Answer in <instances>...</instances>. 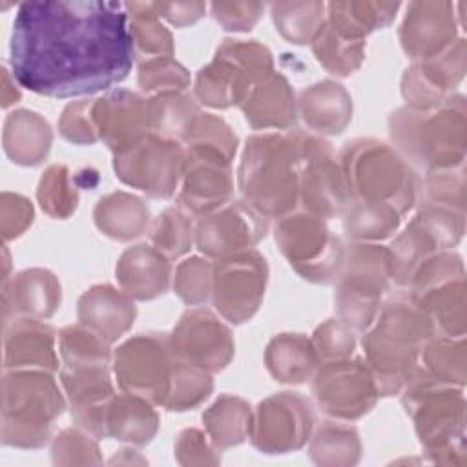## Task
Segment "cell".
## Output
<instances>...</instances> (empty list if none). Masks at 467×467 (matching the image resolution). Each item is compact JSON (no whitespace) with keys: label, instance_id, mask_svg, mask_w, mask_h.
<instances>
[{"label":"cell","instance_id":"obj_1","mask_svg":"<svg viewBox=\"0 0 467 467\" xmlns=\"http://www.w3.org/2000/svg\"><path fill=\"white\" fill-rule=\"evenodd\" d=\"M135 46L122 2L44 0L18 5L9 47L15 80L44 97L108 91L131 71Z\"/></svg>","mask_w":467,"mask_h":467},{"label":"cell","instance_id":"obj_2","mask_svg":"<svg viewBox=\"0 0 467 467\" xmlns=\"http://www.w3.org/2000/svg\"><path fill=\"white\" fill-rule=\"evenodd\" d=\"M113 372L120 390L139 394L166 410L195 409L213 390L212 374L182 359L164 332L126 339L115 350Z\"/></svg>","mask_w":467,"mask_h":467},{"label":"cell","instance_id":"obj_3","mask_svg":"<svg viewBox=\"0 0 467 467\" xmlns=\"http://www.w3.org/2000/svg\"><path fill=\"white\" fill-rule=\"evenodd\" d=\"M305 131H266L246 139L237 170L243 201L266 219H279L299 204Z\"/></svg>","mask_w":467,"mask_h":467},{"label":"cell","instance_id":"obj_4","mask_svg":"<svg viewBox=\"0 0 467 467\" xmlns=\"http://www.w3.org/2000/svg\"><path fill=\"white\" fill-rule=\"evenodd\" d=\"M432 336V323L409 294H398L381 305L361 339L379 396L401 392L420 367L421 350Z\"/></svg>","mask_w":467,"mask_h":467},{"label":"cell","instance_id":"obj_5","mask_svg":"<svg viewBox=\"0 0 467 467\" xmlns=\"http://www.w3.org/2000/svg\"><path fill=\"white\" fill-rule=\"evenodd\" d=\"M182 144L184 168L177 204L190 215L202 217L232 199L237 135L221 117L201 113Z\"/></svg>","mask_w":467,"mask_h":467},{"label":"cell","instance_id":"obj_6","mask_svg":"<svg viewBox=\"0 0 467 467\" xmlns=\"http://www.w3.org/2000/svg\"><path fill=\"white\" fill-rule=\"evenodd\" d=\"M389 133L396 150L414 168L427 171L465 166L467 104L452 93L431 111L400 108L389 117Z\"/></svg>","mask_w":467,"mask_h":467},{"label":"cell","instance_id":"obj_7","mask_svg":"<svg viewBox=\"0 0 467 467\" xmlns=\"http://www.w3.org/2000/svg\"><path fill=\"white\" fill-rule=\"evenodd\" d=\"M401 405L431 462L467 463L463 387L443 383L420 365L401 389Z\"/></svg>","mask_w":467,"mask_h":467},{"label":"cell","instance_id":"obj_8","mask_svg":"<svg viewBox=\"0 0 467 467\" xmlns=\"http://www.w3.org/2000/svg\"><path fill=\"white\" fill-rule=\"evenodd\" d=\"M337 161L354 201L389 204L401 217L416 206L421 181L394 146L378 139H354L343 144Z\"/></svg>","mask_w":467,"mask_h":467},{"label":"cell","instance_id":"obj_9","mask_svg":"<svg viewBox=\"0 0 467 467\" xmlns=\"http://www.w3.org/2000/svg\"><path fill=\"white\" fill-rule=\"evenodd\" d=\"M2 392L4 445L44 447L51 438L53 423L62 416L67 403L51 372L42 368L5 372Z\"/></svg>","mask_w":467,"mask_h":467},{"label":"cell","instance_id":"obj_10","mask_svg":"<svg viewBox=\"0 0 467 467\" xmlns=\"http://www.w3.org/2000/svg\"><path fill=\"white\" fill-rule=\"evenodd\" d=\"M392 283L389 246L356 243L345 248V261L336 279L337 317L356 332H365L376 319L383 296Z\"/></svg>","mask_w":467,"mask_h":467},{"label":"cell","instance_id":"obj_11","mask_svg":"<svg viewBox=\"0 0 467 467\" xmlns=\"http://www.w3.org/2000/svg\"><path fill=\"white\" fill-rule=\"evenodd\" d=\"M274 73V57L257 40L226 38L210 64L197 71L195 99L210 108L241 106L248 93Z\"/></svg>","mask_w":467,"mask_h":467},{"label":"cell","instance_id":"obj_12","mask_svg":"<svg viewBox=\"0 0 467 467\" xmlns=\"http://www.w3.org/2000/svg\"><path fill=\"white\" fill-rule=\"evenodd\" d=\"M274 239L297 275L317 285L336 283L345 261V246L328 228L327 219L294 210L277 219Z\"/></svg>","mask_w":467,"mask_h":467},{"label":"cell","instance_id":"obj_13","mask_svg":"<svg viewBox=\"0 0 467 467\" xmlns=\"http://www.w3.org/2000/svg\"><path fill=\"white\" fill-rule=\"evenodd\" d=\"M465 234V212L423 202L390 246L392 283L407 288L416 266L432 254L452 250Z\"/></svg>","mask_w":467,"mask_h":467},{"label":"cell","instance_id":"obj_14","mask_svg":"<svg viewBox=\"0 0 467 467\" xmlns=\"http://www.w3.org/2000/svg\"><path fill=\"white\" fill-rule=\"evenodd\" d=\"M310 379L317 409L332 420H359L374 409L379 398L374 374L361 358L321 361Z\"/></svg>","mask_w":467,"mask_h":467},{"label":"cell","instance_id":"obj_15","mask_svg":"<svg viewBox=\"0 0 467 467\" xmlns=\"http://www.w3.org/2000/svg\"><path fill=\"white\" fill-rule=\"evenodd\" d=\"M184 146L179 140L150 131L130 150L113 155L117 177L155 199L175 195L182 179Z\"/></svg>","mask_w":467,"mask_h":467},{"label":"cell","instance_id":"obj_16","mask_svg":"<svg viewBox=\"0 0 467 467\" xmlns=\"http://www.w3.org/2000/svg\"><path fill=\"white\" fill-rule=\"evenodd\" d=\"M268 281V265L255 248L243 250L213 263L212 303L228 323L248 321L261 306Z\"/></svg>","mask_w":467,"mask_h":467},{"label":"cell","instance_id":"obj_17","mask_svg":"<svg viewBox=\"0 0 467 467\" xmlns=\"http://www.w3.org/2000/svg\"><path fill=\"white\" fill-rule=\"evenodd\" d=\"M299 202L303 210L332 219L343 215L354 202L343 168L332 144L319 135L305 131L303 162L299 173Z\"/></svg>","mask_w":467,"mask_h":467},{"label":"cell","instance_id":"obj_18","mask_svg":"<svg viewBox=\"0 0 467 467\" xmlns=\"http://www.w3.org/2000/svg\"><path fill=\"white\" fill-rule=\"evenodd\" d=\"M314 412L297 392H277L265 398L252 412L250 441L265 454H286L301 449L312 436Z\"/></svg>","mask_w":467,"mask_h":467},{"label":"cell","instance_id":"obj_19","mask_svg":"<svg viewBox=\"0 0 467 467\" xmlns=\"http://www.w3.org/2000/svg\"><path fill=\"white\" fill-rule=\"evenodd\" d=\"M270 230V219L246 201H230L195 223V246L210 259L254 248Z\"/></svg>","mask_w":467,"mask_h":467},{"label":"cell","instance_id":"obj_20","mask_svg":"<svg viewBox=\"0 0 467 467\" xmlns=\"http://www.w3.org/2000/svg\"><path fill=\"white\" fill-rule=\"evenodd\" d=\"M467 69V44L460 36L443 53L412 62L401 77V97L407 108L431 111L441 106L460 86Z\"/></svg>","mask_w":467,"mask_h":467},{"label":"cell","instance_id":"obj_21","mask_svg":"<svg viewBox=\"0 0 467 467\" xmlns=\"http://www.w3.org/2000/svg\"><path fill=\"white\" fill-rule=\"evenodd\" d=\"M170 343L182 359L210 374L226 368L235 352L232 330L206 308H188L173 327Z\"/></svg>","mask_w":467,"mask_h":467},{"label":"cell","instance_id":"obj_22","mask_svg":"<svg viewBox=\"0 0 467 467\" xmlns=\"http://www.w3.org/2000/svg\"><path fill=\"white\" fill-rule=\"evenodd\" d=\"M456 4L447 0L410 2L400 26V44L409 58L425 60L443 53L458 36Z\"/></svg>","mask_w":467,"mask_h":467},{"label":"cell","instance_id":"obj_23","mask_svg":"<svg viewBox=\"0 0 467 467\" xmlns=\"http://www.w3.org/2000/svg\"><path fill=\"white\" fill-rule=\"evenodd\" d=\"M91 117L102 140L111 151L120 153L150 133L148 99L137 91L113 89L93 100Z\"/></svg>","mask_w":467,"mask_h":467},{"label":"cell","instance_id":"obj_24","mask_svg":"<svg viewBox=\"0 0 467 467\" xmlns=\"http://www.w3.org/2000/svg\"><path fill=\"white\" fill-rule=\"evenodd\" d=\"M57 332L44 319L20 316L5 327L4 368H42L55 372L58 356L55 348Z\"/></svg>","mask_w":467,"mask_h":467},{"label":"cell","instance_id":"obj_25","mask_svg":"<svg viewBox=\"0 0 467 467\" xmlns=\"http://www.w3.org/2000/svg\"><path fill=\"white\" fill-rule=\"evenodd\" d=\"M115 275L131 299L150 301L162 296L171 281L170 259L153 244H135L126 248L115 266Z\"/></svg>","mask_w":467,"mask_h":467},{"label":"cell","instance_id":"obj_26","mask_svg":"<svg viewBox=\"0 0 467 467\" xmlns=\"http://www.w3.org/2000/svg\"><path fill=\"white\" fill-rule=\"evenodd\" d=\"M137 316L133 299L111 285H95L88 288L77 303L78 323L95 330L106 341L115 343L124 336Z\"/></svg>","mask_w":467,"mask_h":467},{"label":"cell","instance_id":"obj_27","mask_svg":"<svg viewBox=\"0 0 467 467\" xmlns=\"http://www.w3.org/2000/svg\"><path fill=\"white\" fill-rule=\"evenodd\" d=\"M297 113L312 133L339 135L352 120V99L336 80H321L299 93Z\"/></svg>","mask_w":467,"mask_h":467},{"label":"cell","instance_id":"obj_28","mask_svg":"<svg viewBox=\"0 0 467 467\" xmlns=\"http://www.w3.org/2000/svg\"><path fill=\"white\" fill-rule=\"evenodd\" d=\"M252 130H288L297 119V100L281 73L257 84L239 106Z\"/></svg>","mask_w":467,"mask_h":467},{"label":"cell","instance_id":"obj_29","mask_svg":"<svg viewBox=\"0 0 467 467\" xmlns=\"http://www.w3.org/2000/svg\"><path fill=\"white\" fill-rule=\"evenodd\" d=\"M62 299V288L57 275L46 268H27L4 283V312L36 319L51 317Z\"/></svg>","mask_w":467,"mask_h":467},{"label":"cell","instance_id":"obj_30","mask_svg":"<svg viewBox=\"0 0 467 467\" xmlns=\"http://www.w3.org/2000/svg\"><path fill=\"white\" fill-rule=\"evenodd\" d=\"M410 297L432 323L434 334L447 336V337L465 336L467 332L465 275L441 281Z\"/></svg>","mask_w":467,"mask_h":467},{"label":"cell","instance_id":"obj_31","mask_svg":"<svg viewBox=\"0 0 467 467\" xmlns=\"http://www.w3.org/2000/svg\"><path fill=\"white\" fill-rule=\"evenodd\" d=\"M159 414L146 398L122 390L113 394L106 409V438L130 445H148L159 431Z\"/></svg>","mask_w":467,"mask_h":467},{"label":"cell","instance_id":"obj_32","mask_svg":"<svg viewBox=\"0 0 467 467\" xmlns=\"http://www.w3.org/2000/svg\"><path fill=\"white\" fill-rule=\"evenodd\" d=\"M312 337L297 332L274 336L265 350V365L279 383L299 385L312 378L319 365Z\"/></svg>","mask_w":467,"mask_h":467},{"label":"cell","instance_id":"obj_33","mask_svg":"<svg viewBox=\"0 0 467 467\" xmlns=\"http://www.w3.org/2000/svg\"><path fill=\"white\" fill-rule=\"evenodd\" d=\"M4 150L7 157L20 166L40 164L53 142L47 120L31 109H15L4 122Z\"/></svg>","mask_w":467,"mask_h":467},{"label":"cell","instance_id":"obj_34","mask_svg":"<svg viewBox=\"0 0 467 467\" xmlns=\"http://www.w3.org/2000/svg\"><path fill=\"white\" fill-rule=\"evenodd\" d=\"M93 221L106 237L124 243L148 230L150 208L133 193L113 192L97 201Z\"/></svg>","mask_w":467,"mask_h":467},{"label":"cell","instance_id":"obj_35","mask_svg":"<svg viewBox=\"0 0 467 467\" xmlns=\"http://www.w3.org/2000/svg\"><path fill=\"white\" fill-rule=\"evenodd\" d=\"M400 7V2H330L327 24L343 38L365 40L367 35L389 26Z\"/></svg>","mask_w":467,"mask_h":467},{"label":"cell","instance_id":"obj_36","mask_svg":"<svg viewBox=\"0 0 467 467\" xmlns=\"http://www.w3.org/2000/svg\"><path fill=\"white\" fill-rule=\"evenodd\" d=\"M252 412L246 400L234 394H221L202 412L204 432L219 451L235 447L250 434Z\"/></svg>","mask_w":467,"mask_h":467},{"label":"cell","instance_id":"obj_37","mask_svg":"<svg viewBox=\"0 0 467 467\" xmlns=\"http://www.w3.org/2000/svg\"><path fill=\"white\" fill-rule=\"evenodd\" d=\"M310 458L317 465L343 467L354 465L361 456V441L358 429L348 421H323L310 436Z\"/></svg>","mask_w":467,"mask_h":467},{"label":"cell","instance_id":"obj_38","mask_svg":"<svg viewBox=\"0 0 467 467\" xmlns=\"http://www.w3.org/2000/svg\"><path fill=\"white\" fill-rule=\"evenodd\" d=\"M199 115L197 102L184 91H164L148 99L150 131L179 142Z\"/></svg>","mask_w":467,"mask_h":467},{"label":"cell","instance_id":"obj_39","mask_svg":"<svg viewBox=\"0 0 467 467\" xmlns=\"http://www.w3.org/2000/svg\"><path fill=\"white\" fill-rule=\"evenodd\" d=\"M343 230L350 241L379 243L396 234L401 215L389 204L354 201L341 215Z\"/></svg>","mask_w":467,"mask_h":467},{"label":"cell","instance_id":"obj_40","mask_svg":"<svg viewBox=\"0 0 467 467\" xmlns=\"http://www.w3.org/2000/svg\"><path fill=\"white\" fill-rule=\"evenodd\" d=\"M270 15L279 35L296 44H312L327 22V4L323 2H274Z\"/></svg>","mask_w":467,"mask_h":467},{"label":"cell","instance_id":"obj_41","mask_svg":"<svg viewBox=\"0 0 467 467\" xmlns=\"http://www.w3.org/2000/svg\"><path fill=\"white\" fill-rule=\"evenodd\" d=\"M420 365L436 379L456 387L467 381V341L434 334L423 347Z\"/></svg>","mask_w":467,"mask_h":467},{"label":"cell","instance_id":"obj_42","mask_svg":"<svg viewBox=\"0 0 467 467\" xmlns=\"http://www.w3.org/2000/svg\"><path fill=\"white\" fill-rule=\"evenodd\" d=\"M124 5L135 49L142 55L173 57V36L161 24V18L153 9V2H128Z\"/></svg>","mask_w":467,"mask_h":467},{"label":"cell","instance_id":"obj_43","mask_svg":"<svg viewBox=\"0 0 467 467\" xmlns=\"http://www.w3.org/2000/svg\"><path fill=\"white\" fill-rule=\"evenodd\" d=\"M310 46L317 62L336 77L352 75L365 60V40L343 38L327 22Z\"/></svg>","mask_w":467,"mask_h":467},{"label":"cell","instance_id":"obj_44","mask_svg":"<svg viewBox=\"0 0 467 467\" xmlns=\"http://www.w3.org/2000/svg\"><path fill=\"white\" fill-rule=\"evenodd\" d=\"M151 244L168 259H177L190 252L195 243V224L192 215L181 206L166 208L150 226Z\"/></svg>","mask_w":467,"mask_h":467},{"label":"cell","instance_id":"obj_45","mask_svg":"<svg viewBox=\"0 0 467 467\" xmlns=\"http://www.w3.org/2000/svg\"><path fill=\"white\" fill-rule=\"evenodd\" d=\"M36 199L40 208L55 219H67L75 213L78 206V192L73 184V177L64 164H51L36 190Z\"/></svg>","mask_w":467,"mask_h":467},{"label":"cell","instance_id":"obj_46","mask_svg":"<svg viewBox=\"0 0 467 467\" xmlns=\"http://www.w3.org/2000/svg\"><path fill=\"white\" fill-rule=\"evenodd\" d=\"M137 73L139 88L153 95L164 91H186L192 82L188 69L173 57L142 58Z\"/></svg>","mask_w":467,"mask_h":467},{"label":"cell","instance_id":"obj_47","mask_svg":"<svg viewBox=\"0 0 467 467\" xmlns=\"http://www.w3.org/2000/svg\"><path fill=\"white\" fill-rule=\"evenodd\" d=\"M213 263L208 257H188L175 268L173 290L182 303L195 306L202 305L212 296Z\"/></svg>","mask_w":467,"mask_h":467},{"label":"cell","instance_id":"obj_48","mask_svg":"<svg viewBox=\"0 0 467 467\" xmlns=\"http://www.w3.org/2000/svg\"><path fill=\"white\" fill-rule=\"evenodd\" d=\"M91 432L82 427H67L60 431L51 443V458L57 465H100L102 456Z\"/></svg>","mask_w":467,"mask_h":467},{"label":"cell","instance_id":"obj_49","mask_svg":"<svg viewBox=\"0 0 467 467\" xmlns=\"http://www.w3.org/2000/svg\"><path fill=\"white\" fill-rule=\"evenodd\" d=\"M423 202L465 212V166L427 171L421 181Z\"/></svg>","mask_w":467,"mask_h":467},{"label":"cell","instance_id":"obj_50","mask_svg":"<svg viewBox=\"0 0 467 467\" xmlns=\"http://www.w3.org/2000/svg\"><path fill=\"white\" fill-rule=\"evenodd\" d=\"M356 334L358 332L352 330L339 317H332L321 323L312 334V343L316 347L319 361L350 358L356 348Z\"/></svg>","mask_w":467,"mask_h":467},{"label":"cell","instance_id":"obj_51","mask_svg":"<svg viewBox=\"0 0 467 467\" xmlns=\"http://www.w3.org/2000/svg\"><path fill=\"white\" fill-rule=\"evenodd\" d=\"M93 100H77L64 108L58 131L71 144H93L99 140V133L91 117Z\"/></svg>","mask_w":467,"mask_h":467},{"label":"cell","instance_id":"obj_52","mask_svg":"<svg viewBox=\"0 0 467 467\" xmlns=\"http://www.w3.org/2000/svg\"><path fill=\"white\" fill-rule=\"evenodd\" d=\"M173 451L181 465H208L221 462V451L210 441L208 434L193 427L179 432Z\"/></svg>","mask_w":467,"mask_h":467},{"label":"cell","instance_id":"obj_53","mask_svg":"<svg viewBox=\"0 0 467 467\" xmlns=\"http://www.w3.org/2000/svg\"><path fill=\"white\" fill-rule=\"evenodd\" d=\"M261 2H213L212 16L224 31H250L265 11Z\"/></svg>","mask_w":467,"mask_h":467},{"label":"cell","instance_id":"obj_54","mask_svg":"<svg viewBox=\"0 0 467 467\" xmlns=\"http://www.w3.org/2000/svg\"><path fill=\"white\" fill-rule=\"evenodd\" d=\"M33 223V204L18 193H2L0 208V228L5 241L15 239L26 232Z\"/></svg>","mask_w":467,"mask_h":467},{"label":"cell","instance_id":"obj_55","mask_svg":"<svg viewBox=\"0 0 467 467\" xmlns=\"http://www.w3.org/2000/svg\"><path fill=\"white\" fill-rule=\"evenodd\" d=\"M159 18H164L175 27L195 24L206 13V2H153Z\"/></svg>","mask_w":467,"mask_h":467}]
</instances>
